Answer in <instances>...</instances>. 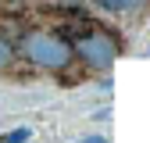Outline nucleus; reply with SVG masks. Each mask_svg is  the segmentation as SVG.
Segmentation results:
<instances>
[{
	"label": "nucleus",
	"instance_id": "nucleus-7",
	"mask_svg": "<svg viewBox=\"0 0 150 143\" xmlns=\"http://www.w3.org/2000/svg\"><path fill=\"white\" fill-rule=\"evenodd\" d=\"M0 4H4V7H18V4H22V0H0Z\"/></svg>",
	"mask_w": 150,
	"mask_h": 143
},
{
	"label": "nucleus",
	"instance_id": "nucleus-5",
	"mask_svg": "<svg viewBox=\"0 0 150 143\" xmlns=\"http://www.w3.org/2000/svg\"><path fill=\"white\" fill-rule=\"evenodd\" d=\"M11 57H14V43L7 40L4 32H0V68H7V64H11Z\"/></svg>",
	"mask_w": 150,
	"mask_h": 143
},
{
	"label": "nucleus",
	"instance_id": "nucleus-4",
	"mask_svg": "<svg viewBox=\"0 0 150 143\" xmlns=\"http://www.w3.org/2000/svg\"><path fill=\"white\" fill-rule=\"evenodd\" d=\"M29 139H32V129H29V125H22V129H11L0 143H29Z\"/></svg>",
	"mask_w": 150,
	"mask_h": 143
},
{
	"label": "nucleus",
	"instance_id": "nucleus-6",
	"mask_svg": "<svg viewBox=\"0 0 150 143\" xmlns=\"http://www.w3.org/2000/svg\"><path fill=\"white\" fill-rule=\"evenodd\" d=\"M75 143H111V139H107V136H100V132H89V136L75 139Z\"/></svg>",
	"mask_w": 150,
	"mask_h": 143
},
{
	"label": "nucleus",
	"instance_id": "nucleus-2",
	"mask_svg": "<svg viewBox=\"0 0 150 143\" xmlns=\"http://www.w3.org/2000/svg\"><path fill=\"white\" fill-rule=\"evenodd\" d=\"M71 54H75V61H79L82 68H89V72H111L115 61L122 57V40H118L111 29L93 25V29L75 32Z\"/></svg>",
	"mask_w": 150,
	"mask_h": 143
},
{
	"label": "nucleus",
	"instance_id": "nucleus-3",
	"mask_svg": "<svg viewBox=\"0 0 150 143\" xmlns=\"http://www.w3.org/2000/svg\"><path fill=\"white\" fill-rule=\"evenodd\" d=\"M97 11H107V14H139V11H146L150 7V0H89Z\"/></svg>",
	"mask_w": 150,
	"mask_h": 143
},
{
	"label": "nucleus",
	"instance_id": "nucleus-1",
	"mask_svg": "<svg viewBox=\"0 0 150 143\" xmlns=\"http://www.w3.org/2000/svg\"><path fill=\"white\" fill-rule=\"evenodd\" d=\"M14 54H22L32 68L54 72V75H64L75 64L71 40H64L61 32H50V29H25L14 43Z\"/></svg>",
	"mask_w": 150,
	"mask_h": 143
}]
</instances>
